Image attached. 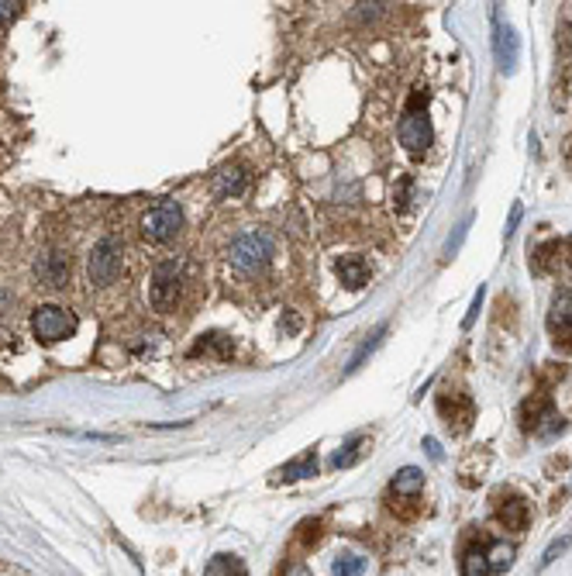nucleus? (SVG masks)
Listing matches in <instances>:
<instances>
[{"instance_id":"7","label":"nucleus","mask_w":572,"mask_h":576,"mask_svg":"<svg viewBox=\"0 0 572 576\" xmlns=\"http://www.w3.org/2000/svg\"><path fill=\"white\" fill-rule=\"evenodd\" d=\"M180 297V259H166L156 266L152 273V290H149V300L156 311H169Z\"/></svg>"},{"instance_id":"3","label":"nucleus","mask_w":572,"mask_h":576,"mask_svg":"<svg viewBox=\"0 0 572 576\" xmlns=\"http://www.w3.org/2000/svg\"><path fill=\"white\" fill-rule=\"evenodd\" d=\"M125 269V245L118 238H104L97 242L94 253H90V262H87V276L94 287H111Z\"/></svg>"},{"instance_id":"23","label":"nucleus","mask_w":572,"mask_h":576,"mask_svg":"<svg viewBox=\"0 0 572 576\" xmlns=\"http://www.w3.org/2000/svg\"><path fill=\"white\" fill-rule=\"evenodd\" d=\"M569 545H572V539H559V542H552V545H548V552L541 556V566H552V563H555V556H559V552H566Z\"/></svg>"},{"instance_id":"24","label":"nucleus","mask_w":572,"mask_h":576,"mask_svg":"<svg viewBox=\"0 0 572 576\" xmlns=\"http://www.w3.org/2000/svg\"><path fill=\"white\" fill-rule=\"evenodd\" d=\"M18 14H21V4H18V0H11V4H7V0H0V25L14 21Z\"/></svg>"},{"instance_id":"1","label":"nucleus","mask_w":572,"mask_h":576,"mask_svg":"<svg viewBox=\"0 0 572 576\" xmlns=\"http://www.w3.org/2000/svg\"><path fill=\"white\" fill-rule=\"evenodd\" d=\"M428 87H417L407 100V111H404V118H400V145L411 152L414 160H421L428 149H431V138H435V131H431V118H428Z\"/></svg>"},{"instance_id":"9","label":"nucleus","mask_w":572,"mask_h":576,"mask_svg":"<svg viewBox=\"0 0 572 576\" xmlns=\"http://www.w3.org/2000/svg\"><path fill=\"white\" fill-rule=\"evenodd\" d=\"M548 331L555 335V342L572 346V290H559L552 297V311H548Z\"/></svg>"},{"instance_id":"26","label":"nucleus","mask_w":572,"mask_h":576,"mask_svg":"<svg viewBox=\"0 0 572 576\" xmlns=\"http://www.w3.org/2000/svg\"><path fill=\"white\" fill-rule=\"evenodd\" d=\"M466 231H469V222H462L459 224V231H455V238H448V256H452V253H455V249H459V242H462V238H466Z\"/></svg>"},{"instance_id":"6","label":"nucleus","mask_w":572,"mask_h":576,"mask_svg":"<svg viewBox=\"0 0 572 576\" xmlns=\"http://www.w3.org/2000/svg\"><path fill=\"white\" fill-rule=\"evenodd\" d=\"M521 421H524V432H535V435H541V439L559 435L562 424H566L548 397H531V401H524V408H521Z\"/></svg>"},{"instance_id":"19","label":"nucleus","mask_w":572,"mask_h":576,"mask_svg":"<svg viewBox=\"0 0 572 576\" xmlns=\"http://www.w3.org/2000/svg\"><path fill=\"white\" fill-rule=\"evenodd\" d=\"M204 576H245V566L238 556H214Z\"/></svg>"},{"instance_id":"18","label":"nucleus","mask_w":572,"mask_h":576,"mask_svg":"<svg viewBox=\"0 0 572 576\" xmlns=\"http://www.w3.org/2000/svg\"><path fill=\"white\" fill-rule=\"evenodd\" d=\"M362 446H366V439H362V435H352L349 442L342 446V452H335V455H331V466H335V470H345V466H352V463H355L362 452H366Z\"/></svg>"},{"instance_id":"5","label":"nucleus","mask_w":572,"mask_h":576,"mask_svg":"<svg viewBox=\"0 0 572 576\" xmlns=\"http://www.w3.org/2000/svg\"><path fill=\"white\" fill-rule=\"evenodd\" d=\"M180 228H183V211L176 200H162L152 211H145V218H142V235L149 242H169Z\"/></svg>"},{"instance_id":"25","label":"nucleus","mask_w":572,"mask_h":576,"mask_svg":"<svg viewBox=\"0 0 572 576\" xmlns=\"http://www.w3.org/2000/svg\"><path fill=\"white\" fill-rule=\"evenodd\" d=\"M483 297H486V287H483V284H479L476 297H473V307H469V315H466V321H462V328H469V324H473V321H476L479 307H483Z\"/></svg>"},{"instance_id":"10","label":"nucleus","mask_w":572,"mask_h":576,"mask_svg":"<svg viewBox=\"0 0 572 576\" xmlns=\"http://www.w3.org/2000/svg\"><path fill=\"white\" fill-rule=\"evenodd\" d=\"M493 21H497V63H500L504 73H514L517 52H521V42H517L514 28H507V25L497 18V11H493Z\"/></svg>"},{"instance_id":"11","label":"nucleus","mask_w":572,"mask_h":576,"mask_svg":"<svg viewBox=\"0 0 572 576\" xmlns=\"http://www.w3.org/2000/svg\"><path fill=\"white\" fill-rule=\"evenodd\" d=\"M497 521L507 528V532H524L528 528V504L521 501V497H500V504H497Z\"/></svg>"},{"instance_id":"21","label":"nucleus","mask_w":572,"mask_h":576,"mask_svg":"<svg viewBox=\"0 0 572 576\" xmlns=\"http://www.w3.org/2000/svg\"><path fill=\"white\" fill-rule=\"evenodd\" d=\"M362 570H366V559H362V556H355V552H345V556H338V559H335L331 576H362Z\"/></svg>"},{"instance_id":"22","label":"nucleus","mask_w":572,"mask_h":576,"mask_svg":"<svg viewBox=\"0 0 572 576\" xmlns=\"http://www.w3.org/2000/svg\"><path fill=\"white\" fill-rule=\"evenodd\" d=\"M383 331H386V324H380V328H376V331H373V335H369V339H366V342H362V349H359V353L352 355V362H349V373H355V370H359V366H362V359H366V355L373 353V349H376V346H380V335Z\"/></svg>"},{"instance_id":"29","label":"nucleus","mask_w":572,"mask_h":576,"mask_svg":"<svg viewBox=\"0 0 572 576\" xmlns=\"http://www.w3.org/2000/svg\"><path fill=\"white\" fill-rule=\"evenodd\" d=\"M286 576H311V570H307L304 563H297V566H293V570H290Z\"/></svg>"},{"instance_id":"20","label":"nucleus","mask_w":572,"mask_h":576,"mask_svg":"<svg viewBox=\"0 0 572 576\" xmlns=\"http://www.w3.org/2000/svg\"><path fill=\"white\" fill-rule=\"evenodd\" d=\"M486 559H490V570H493V573H497V570H507L510 563H514V545L490 542V549H486Z\"/></svg>"},{"instance_id":"4","label":"nucleus","mask_w":572,"mask_h":576,"mask_svg":"<svg viewBox=\"0 0 572 576\" xmlns=\"http://www.w3.org/2000/svg\"><path fill=\"white\" fill-rule=\"evenodd\" d=\"M32 331L38 342L56 346L76 331V315L69 307H59V304H42L32 315Z\"/></svg>"},{"instance_id":"8","label":"nucleus","mask_w":572,"mask_h":576,"mask_svg":"<svg viewBox=\"0 0 572 576\" xmlns=\"http://www.w3.org/2000/svg\"><path fill=\"white\" fill-rule=\"evenodd\" d=\"M438 411L445 417V424L452 432H469V424H473V417H476V404H473V397L469 393H462V390H448L438 397Z\"/></svg>"},{"instance_id":"12","label":"nucleus","mask_w":572,"mask_h":576,"mask_svg":"<svg viewBox=\"0 0 572 576\" xmlns=\"http://www.w3.org/2000/svg\"><path fill=\"white\" fill-rule=\"evenodd\" d=\"M245 183H249V176H245L242 166H224V169L214 173V193L218 197H238L245 191Z\"/></svg>"},{"instance_id":"14","label":"nucleus","mask_w":572,"mask_h":576,"mask_svg":"<svg viewBox=\"0 0 572 576\" xmlns=\"http://www.w3.org/2000/svg\"><path fill=\"white\" fill-rule=\"evenodd\" d=\"M338 280L349 290H359L369 284V262L362 256H345L338 262Z\"/></svg>"},{"instance_id":"28","label":"nucleus","mask_w":572,"mask_h":576,"mask_svg":"<svg viewBox=\"0 0 572 576\" xmlns=\"http://www.w3.org/2000/svg\"><path fill=\"white\" fill-rule=\"evenodd\" d=\"M424 448H428V455H431V459H442V448H438V442H435V439H424Z\"/></svg>"},{"instance_id":"2","label":"nucleus","mask_w":572,"mask_h":576,"mask_svg":"<svg viewBox=\"0 0 572 576\" xmlns=\"http://www.w3.org/2000/svg\"><path fill=\"white\" fill-rule=\"evenodd\" d=\"M273 253H276V242H273L269 231H245V235H238V238L231 242V249H228L231 262H235L238 269H245V273H259V269L273 259Z\"/></svg>"},{"instance_id":"13","label":"nucleus","mask_w":572,"mask_h":576,"mask_svg":"<svg viewBox=\"0 0 572 576\" xmlns=\"http://www.w3.org/2000/svg\"><path fill=\"white\" fill-rule=\"evenodd\" d=\"M307 477H318V455H314V448H307L300 459H293V463H286L283 470L276 473V483H293V480H307Z\"/></svg>"},{"instance_id":"16","label":"nucleus","mask_w":572,"mask_h":576,"mask_svg":"<svg viewBox=\"0 0 572 576\" xmlns=\"http://www.w3.org/2000/svg\"><path fill=\"white\" fill-rule=\"evenodd\" d=\"M421 490H424V473L414 470V466L400 470V473L393 477V494H397V497H421Z\"/></svg>"},{"instance_id":"15","label":"nucleus","mask_w":572,"mask_h":576,"mask_svg":"<svg viewBox=\"0 0 572 576\" xmlns=\"http://www.w3.org/2000/svg\"><path fill=\"white\" fill-rule=\"evenodd\" d=\"M35 269H38V276H42L49 287H63V280L69 276V256H63V253H49V256H42V262H38Z\"/></svg>"},{"instance_id":"17","label":"nucleus","mask_w":572,"mask_h":576,"mask_svg":"<svg viewBox=\"0 0 572 576\" xmlns=\"http://www.w3.org/2000/svg\"><path fill=\"white\" fill-rule=\"evenodd\" d=\"M462 576H490V559H486V549H466L462 552V563H459Z\"/></svg>"},{"instance_id":"27","label":"nucleus","mask_w":572,"mask_h":576,"mask_svg":"<svg viewBox=\"0 0 572 576\" xmlns=\"http://www.w3.org/2000/svg\"><path fill=\"white\" fill-rule=\"evenodd\" d=\"M521 214H524V207H521V200H517V204H514V207H510V222H507V238H510V235H514V228H517V224H521Z\"/></svg>"}]
</instances>
